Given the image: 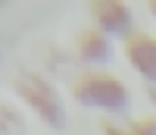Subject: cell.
Masks as SVG:
<instances>
[{"mask_svg": "<svg viewBox=\"0 0 156 135\" xmlns=\"http://www.w3.org/2000/svg\"><path fill=\"white\" fill-rule=\"evenodd\" d=\"M125 56L131 63V68L145 77V81L156 79V39H152L147 32L133 29L127 36Z\"/></svg>", "mask_w": 156, "mask_h": 135, "instance_id": "obj_4", "label": "cell"}, {"mask_svg": "<svg viewBox=\"0 0 156 135\" xmlns=\"http://www.w3.org/2000/svg\"><path fill=\"white\" fill-rule=\"evenodd\" d=\"M90 18L95 27L106 36H127L131 34V9L122 0H93L88 5Z\"/></svg>", "mask_w": 156, "mask_h": 135, "instance_id": "obj_3", "label": "cell"}, {"mask_svg": "<svg viewBox=\"0 0 156 135\" xmlns=\"http://www.w3.org/2000/svg\"><path fill=\"white\" fill-rule=\"evenodd\" d=\"M145 93H147V97H149V101L156 106V79H152V81H145Z\"/></svg>", "mask_w": 156, "mask_h": 135, "instance_id": "obj_8", "label": "cell"}, {"mask_svg": "<svg viewBox=\"0 0 156 135\" xmlns=\"http://www.w3.org/2000/svg\"><path fill=\"white\" fill-rule=\"evenodd\" d=\"M70 95L77 104L86 108H102L120 113L129 104V90L115 74L104 70H86L70 86Z\"/></svg>", "mask_w": 156, "mask_h": 135, "instance_id": "obj_2", "label": "cell"}, {"mask_svg": "<svg viewBox=\"0 0 156 135\" xmlns=\"http://www.w3.org/2000/svg\"><path fill=\"white\" fill-rule=\"evenodd\" d=\"M12 88L18 99L27 104L48 128L63 131L68 126V113L61 95L43 74L27 68H18L12 77Z\"/></svg>", "mask_w": 156, "mask_h": 135, "instance_id": "obj_1", "label": "cell"}, {"mask_svg": "<svg viewBox=\"0 0 156 135\" xmlns=\"http://www.w3.org/2000/svg\"><path fill=\"white\" fill-rule=\"evenodd\" d=\"M75 47H77L79 59L90 66H102L111 59V41L98 27H86L79 32Z\"/></svg>", "mask_w": 156, "mask_h": 135, "instance_id": "obj_5", "label": "cell"}, {"mask_svg": "<svg viewBox=\"0 0 156 135\" xmlns=\"http://www.w3.org/2000/svg\"><path fill=\"white\" fill-rule=\"evenodd\" d=\"M25 117L12 104L0 101V135H25Z\"/></svg>", "mask_w": 156, "mask_h": 135, "instance_id": "obj_6", "label": "cell"}, {"mask_svg": "<svg viewBox=\"0 0 156 135\" xmlns=\"http://www.w3.org/2000/svg\"><path fill=\"white\" fill-rule=\"evenodd\" d=\"M129 133L131 135H156V115L133 122L129 126Z\"/></svg>", "mask_w": 156, "mask_h": 135, "instance_id": "obj_7", "label": "cell"}, {"mask_svg": "<svg viewBox=\"0 0 156 135\" xmlns=\"http://www.w3.org/2000/svg\"><path fill=\"white\" fill-rule=\"evenodd\" d=\"M147 9H149V14L156 18V0H149V2H147Z\"/></svg>", "mask_w": 156, "mask_h": 135, "instance_id": "obj_9", "label": "cell"}]
</instances>
